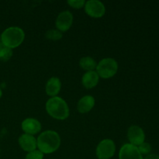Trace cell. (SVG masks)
<instances>
[{"label": "cell", "instance_id": "2e32d148", "mask_svg": "<svg viewBox=\"0 0 159 159\" xmlns=\"http://www.w3.org/2000/svg\"><path fill=\"white\" fill-rule=\"evenodd\" d=\"M12 50L0 43V61H7L12 57Z\"/></svg>", "mask_w": 159, "mask_h": 159}, {"label": "cell", "instance_id": "6da1fadb", "mask_svg": "<svg viewBox=\"0 0 159 159\" xmlns=\"http://www.w3.org/2000/svg\"><path fill=\"white\" fill-rule=\"evenodd\" d=\"M37 142L40 152L43 154H51L60 147L61 138L54 130H45L39 135Z\"/></svg>", "mask_w": 159, "mask_h": 159}, {"label": "cell", "instance_id": "7c38bea8", "mask_svg": "<svg viewBox=\"0 0 159 159\" xmlns=\"http://www.w3.org/2000/svg\"><path fill=\"white\" fill-rule=\"evenodd\" d=\"M61 88V80L57 77H52L47 82L46 87V93L48 96L51 97H55L60 92Z\"/></svg>", "mask_w": 159, "mask_h": 159}, {"label": "cell", "instance_id": "ffe728a7", "mask_svg": "<svg viewBox=\"0 0 159 159\" xmlns=\"http://www.w3.org/2000/svg\"><path fill=\"white\" fill-rule=\"evenodd\" d=\"M68 4L74 9H81L85 6V2L84 0H68Z\"/></svg>", "mask_w": 159, "mask_h": 159}, {"label": "cell", "instance_id": "4fadbf2b", "mask_svg": "<svg viewBox=\"0 0 159 159\" xmlns=\"http://www.w3.org/2000/svg\"><path fill=\"white\" fill-rule=\"evenodd\" d=\"M95 106V99L92 96H85L81 98L77 104V110L81 113H86L92 110Z\"/></svg>", "mask_w": 159, "mask_h": 159}, {"label": "cell", "instance_id": "8992f818", "mask_svg": "<svg viewBox=\"0 0 159 159\" xmlns=\"http://www.w3.org/2000/svg\"><path fill=\"white\" fill-rule=\"evenodd\" d=\"M85 12L87 15L93 18H100L106 12V8L103 3L98 0H89L85 4Z\"/></svg>", "mask_w": 159, "mask_h": 159}, {"label": "cell", "instance_id": "603a6c76", "mask_svg": "<svg viewBox=\"0 0 159 159\" xmlns=\"http://www.w3.org/2000/svg\"><path fill=\"white\" fill-rule=\"evenodd\" d=\"M0 43H1V37H0Z\"/></svg>", "mask_w": 159, "mask_h": 159}, {"label": "cell", "instance_id": "5bb4252c", "mask_svg": "<svg viewBox=\"0 0 159 159\" xmlns=\"http://www.w3.org/2000/svg\"><path fill=\"white\" fill-rule=\"evenodd\" d=\"M99 76L96 71H87L83 75L82 79V85L86 89H93L99 83Z\"/></svg>", "mask_w": 159, "mask_h": 159}, {"label": "cell", "instance_id": "44dd1931", "mask_svg": "<svg viewBox=\"0 0 159 159\" xmlns=\"http://www.w3.org/2000/svg\"><path fill=\"white\" fill-rule=\"evenodd\" d=\"M144 159H159V155H155V154H151V155H148Z\"/></svg>", "mask_w": 159, "mask_h": 159}, {"label": "cell", "instance_id": "7a4b0ae2", "mask_svg": "<svg viewBox=\"0 0 159 159\" xmlns=\"http://www.w3.org/2000/svg\"><path fill=\"white\" fill-rule=\"evenodd\" d=\"M46 111L51 117L59 120H66L69 116V108L62 98L51 97L46 102Z\"/></svg>", "mask_w": 159, "mask_h": 159}, {"label": "cell", "instance_id": "277c9868", "mask_svg": "<svg viewBox=\"0 0 159 159\" xmlns=\"http://www.w3.org/2000/svg\"><path fill=\"white\" fill-rule=\"evenodd\" d=\"M96 72L102 79H110L116 74L118 70V64L115 59L111 57L103 58L98 63L96 66Z\"/></svg>", "mask_w": 159, "mask_h": 159}, {"label": "cell", "instance_id": "3957f363", "mask_svg": "<svg viewBox=\"0 0 159 159\" xmlns=\"http://www.w3.org/2000/svg\"><path fill=\"white\" fill-rule=\"evenodd\" d=\"M1 43L10 49L17 48L23 42L25 38L24 31L17 26H11L2 32Z\"/></svg>", "mask_w": 159, "mask_h": 159}, {"label": "cell", "instance_id": "30bf717a", "mask_svg": "<svg viewBox=\"0 0 159 159\" xmlns=\"http://www.w3.org/2000/svg\"><path fill=\"white\" fill-rule=\"evenodd\" d=\"M22 130L25 132V134L33 135L37 134L41 130V124L39 120L34 118H26L22 122L21 124Z\"/></svg>", "mask_w": 159, "mask_h": 159}, {"label": "cell", "instance_id": "9c48e42d", "mask_svg": "<svg viewBox=\"0 0 159 159\" xmlns=\"http://www.w3.org/2000/svg\"><path fill=\"white\" fill-rule=\"evenodd\" d=\"M119 159H144L138 147L131 144H125L119 152Z\"/></svg>", "mask_w": 159, "mask_h": 159}, {"label": "cell", "instance_id": "ba28073f", "mask_svg": "<svg viewBox=\"0 0 159 159\" xmlns=\"http://www.w3.org/2000/svg\"><path fill=\"white\" fill-rule=\"evenodd\" d=\"M127 138L130 141V144L138 147L140 144L144 142L145 134L141 127L139 126L133 125L129 127L127 130Z\"/></svg>", "mask_w": 159, "mask_h": 159}, {"label": "cell", "instance_id": "52a82bcc", "mask_svg": "<svg viewBox=\"0 0 159 159\" xmlns=\"http://www.w3.org/2000/svg\"><path fill=\"white\" fill-rule=\"evenodd\" d=\"M73 23V15L70 11L65 10L59 13L56 19L57 30L61 32H66L71 28Z\"/></svg>", "mask_w": 159, "mask_h": 159}, {"label": "cell", "instance_id": "ac0fdd59", "mask_svg": "<svg viewBox=\"0 0 159 159\" xmlns=\"http://www.w3.org/2000/svg\"><path fill=\"white\" fill-rule=\"evenodd\" d=\"M138 148L141 155H149V153H150L151 151H152L151 144L147 142H144L141 144H140L138 147Z\"/></svg>", "mask_w": 159, "mask_h": 159}, {"label": "cell", "instance_id": "7402d4cb", "mask_svg": "<svg viewBox=\"0 0 159 159\" xmlns=\"http://www.w3.org/2000/svg\"><path fill=\"white\" fill-rule=\"evenodd\" d=\"M1 96H2V91L1 89H0V97H1Z\"/></svg>", "mask_w": 159, "mask_h": 159}, {"label": "cell", "instance_id": "8fae6325", "mask_svg": "<svg viewBox=\"0 0 159 159\" xmlns=\"http://www.w3.org/2000/svg\"><path fill=\"white\" fill-rule=\"evenodd\" d=\"M18 141L21 148L26 152H33L37 148V139L33 135L27 134H22L19 138Z\"/></svg>", "mask_w": 159, "mask_h": 159}, {"label": "cell", "instance_id": "5b68a950", "mask_svg": "<svg viewBox=\"0 0 159 159\" xmlns=\"http://www.w3.org/2000/svg\"><path fill=\"white\" fill-rule=\"evenodd\" d=\"M116 145L113 141L104 139L99 143L96 150V156L99 159H110L114 155Z\"/></svg>", "mask_w": 159, "mask_h": 159}, {"label": "cell", "instance_id": "d6986e66", "mask_svg": "<svg viewBox=\"0 0 159 159\" xmlns=\"http://www.w3.org/2000/svg\"><path fill=\"white\" fill-rule=\"evenodd\" d=\"M43 154L39 150H34L33 152H28L25 159H43Z\"/></svg>", "mask_w": 159, "mask_h": 159}, {"label": "cell", "instance_id": "e0dca14e", "mask_svg": "<svg viewBox=\"0 0 159 159\" xmlns=\"http://www.w3.org/2000/svg\"><path fill=\"white\" fill-rule=\"evenodd\" d=\"M45 37H46L47 39H49V40H58L61 39L62 34L58 30L51 29L47 31Z\"/></svg>", "mask_w": 159, "mask_h": 159}, {"label": "cell", "instance_id": "9a60e30c", "mask_svg": "<svg viewBox=\"0 0 159 159\" xmlns=\"http://www.w3.org/2000/svg\"><path fill=\"white\" fill-rule=\"evenodd\" d=\"M79 65L83 70L86 71H94L96 68V61L91 57H83L79 61Z\"/></svg>", "mask_w": 159, "mask_h": 159}]
</instances>
